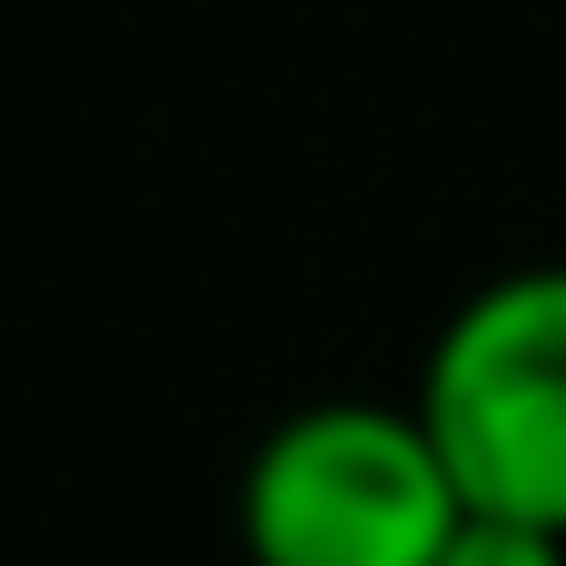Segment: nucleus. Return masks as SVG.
I'll use <instances>...</instances> for the list:
<instances>
[{"instance_id":"nucleus-3","label":"nucleus","mask_w":566,"mask_h":566,"mask_svg":"<svg viewBox=\"0 0 566 566\" xmlns=\"http://www.w3.org/2000/svg\"><path fill=\"white\" fill-rule=\"evenodd\" d=\"M438 566H566V537H557V527H527V517H488V507H468Z\"/></svg>"},{"instance_id":"nucleus-2","label":"nucleus","mask_w":566,"mask_h":566,"mask_svg":"<svg viewBox=\"0 0 566 566\" xmlns=\"http://www.w3.org/2000/svg\"><path fill=\"white\" fill-rule=\"evenodd\" d=\"M418 418L468 507L566 537V259L488 279L428 348Z\"/></svg>"},{"instance_id":"nucleus-1","label":"nucleus","mask_w":566,"mask_h":566,"mask_svg":"<svg viewBox=\"0 0 566 566\" xmlns=\"http://www.w3.org/2000/svg\"><path fill=\"white\" fill-rule=\"evenodd\" d=\"M468 488L418 408L318 398L279 418L239 478L249 566H438Z\"/></svg>"}]
</instances>
